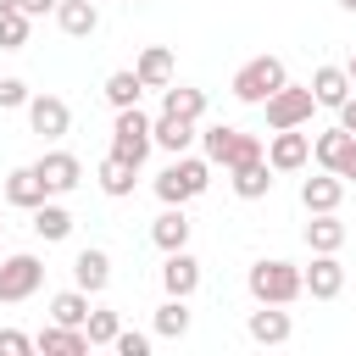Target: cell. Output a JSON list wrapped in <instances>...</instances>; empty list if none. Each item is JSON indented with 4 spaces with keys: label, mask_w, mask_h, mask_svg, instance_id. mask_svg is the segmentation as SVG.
<instances>
[{
    "label": "cell",
    "mask_w": 356,
    "mask_h": 356,
    "mask_svg": "<svg viewBox=\"0 0 356 356\" xmlns=\"http://www.w3.org/2000/svg\"><path fill=\"white\" fill-rule=\"evenodd\" d=\"M128 6H145V0H128Z\"/></svg>",
    "instance_id": "7bdbcfd3"
},
{
    "label": "cell",
    "mask_w": 356,
    "mask_h": 356,
    "mask_svg": "<svg viewBox=\"0 0 356 356\" xmlns=\"http://www.w3.org/2000/svg\"><path fill=\"white\" fill-rule=\"evenodd\" d=\"M33 350V334H17V328H0V356H28Z\"/></svg>",
    "instance_id": "e575fe53"
},
{
    "label": "cell",
    "mask_w": 356,
    "mask_h": 356,
    "mask_svg": "<svg viewBox=\"0 0 356 356\" xmlns=\"http://www.w3.org/2000/svg\"><path fill=\"white\" fill-rule=\"evenodd\" d=\"M339 200H345V178H339V172L300 178V206H306V211H339Z\"/></svg>",
    "instance_id": "9a60e30c"
},
{
    "label": "cell",
    "mask_w": 356,
    "mask_h": 356,
    "mask_svg": "<svg viewBox=\"0 0 356 356\" xmlns=\"http://www.w3.org/2000/svg\"><path fill=\"white\" fill-rule=\"evenodd\" d=\"M339 178H356V134H350V145H345V156H339Z\"/></svg>",
    "instance_id": "74e56055"
},
{
    "label": "cell",
    "mask_w": 356,
    "mask_h": 356,
    "mask_svg": "<svg viewBox=\"0 0 356 356\" xmlns=\"http://www.w3.org/2000/svg\"><path fill=\"white\" fill-rule=\"evenodd\" d=\"M195 139H200V134H195V122H189V117H172V111H161V117H156V145H161L167 156H184Z\"/></svg>",
    "instance_id": "603a6c76"
},
{
    "label": "cell",
    "mask_w": 356,
    "mask_h": 356,
    "mask_svg": "<svg viewBox=\"0 0 356 356\" xmlns=\"http://www.w3.org/2000/svg\"><path fill=\"white\" fill-rule=\"evenodd\" d=\"M245 289H250V300H256V306H289V300H300V295H306V278H300V267H295V261L261 256V261L245 273Z\"/></svg>",
    "instance_id": "6da1fadb"
},
{
    "label": "cell",
    "mask_w": 356,
    "mask_h": 356,
    "mask_svg": "<svg viewBox=\"0 0 356 356\" xmlns=\"http://www.w3.org/2000/svg\"><path fill=\"white\" fill-rule=\"evenodd\" d=\"M206 184H211V161L206 156H172L167 167H161V178H156V200L161 206H189L195 195H206Z\"/></svg>",
    "instance_id": "7a4b0ae2"
},
{
    "label": "cell",
    "mask_w": 356,
    "mask_h": 356,
    "mask_svg": "<svg viewBox=\"0 0 356 356\" xmlns=\"http://www.w3.org/2000/svg\"><path fill=\"white\" fill-rule=\"evenodd\" d=\"M245 334H250L256 345H284V339L295 334V323H289L284 306H256V312L245 317Z\"/></svg>",
    "instance_id": "5bb4252c"
},
{
    "label": "cell",
    "mask_w": 356,
    "mask_h": 356,
    "mask_svg": "<svg viewBox=\"0 0 356 356\" xmlns=\"http://www.w3.org/2000/svg\"><path fill=\"white\" fill-rule=\"evenodd\" d=\"M345 145H350V134H345V128H323V134L312 139V161H317L323 172H339V156H345Z\"/></svg>",
    "instance_id": "f1b7e54d"
},
{
    "label": "cell",
    "mask_w": 356,
    "mask_h": 356,
    "mask_svg": "<svg viewBox=\"0 0 356 356\" xmlns=\"http://www.w3.org/2000/svg\"><path fill=\"white\" fill-rule=\"evenodd\" d=\"M339 6H345V11H356V0H339Z\"/></svg>",
    "instance_id": "b9f144b4"
},
{
    "label": "cell",
    "mask_w": 356,
    "mask_h": 356,
    "mask_svg": "<svg viewBox=\"0 0 356 356\" xmlns=\"http://www.w3.org/2000/svg\"><path fill=\"white\" fill-rule=\"evenodd\" d=\"M156 334H161V339H184V334H189V306H184V295H167V300L156 306Z\"/></svg>",
    "instance_id": "f546056e"
},
{
    "label": "cell",
    "mask_w": 356,
    "mask_h": 356,
    "mask_svg": "<svg viewBox=\"0 0 356 356\" xmlns=\"http://www.w3.org/2000/svg\"><path fill=\"white\" fill-rule=\"evenodd\" d=\"M261 111H267V128H306L312 111H317V95H312V83L306 89L300 83H284V89H273L261 100Z\"/></svg>",
    "instance_id": "8992f818"
},
{
    "label": "cell",
    "mask_w": 356,
    "mask_h": 356,
    "mask_svg": "<svg viewBox=\"0 0 356 356\" xmlns=\"http://www.w3.org/2000/svg\"><path fill=\"white\" fill-rule=\"evenodd\" d=\"M150 145H156V117H145L139 106H122V111H117V122H111V156H122V161L145 167Z\"/></svg>",
    "instance_id": "5b68a950"
},
{
    "label": "cell",
    "mask_w": 356,
    "mask_h": 356,
    "mask_svg": "<svg viewBox=\"0 0 356 356\" xmlns=\"http://www.w3.org/2000/svg\"><path fill=\"white\" fill-rule=\"evenodd\" d=\"M72 284H78V289H89V295H100V289L111 284V256H106V250H95V245H89V250H78V256H72Z\"/></svg>",
    "instance_id": "2e32d148"
},
{
    "label": "cell",
    "mask_w": 356,
    "mask_h": 356,
    "mask_svg": "<svg viewBox=\"0 0 356 356\" xmlns=\"http://www.w3.org/2000/svg\"><path fill=\"white\" fill-rule=\"evenodd\" d=\"M33 234H39L44 245H61V239L72 234V211H67V206H61V200L50 195V200H44V206L33 211Z\"/></svg>",
    "instance_id": "cb8c5ba5"
},
{
    "label": "cell",
    "mask_w": 356,
    "mask_h": 356,
    "mask_svg": "<svg viewBox=\"0 0 356 356\" xmlns=\"http://www.w3.org/2000/svg\"><path fill=\"white\" fill-rule=\"evenodd\" d=\"M39 284H44V261L39 256H11V261H0V300L6 306H17V300H28V295H39Z\"/></svg>",
    "instance_id": "52a82bcc"
},
{
    "label": "cell",
    "mask_w": 356,
    "mask_h": 356,
    "mask_svg": "<svg viewBox=\"0 0 356 356\" xmlns=\"http://www.w3.org/2000/svg\"><path fill=\"white\" fill-rule=\"evenodd\" d=\"M139 95H145V83H139V72L134 67H122V72H111L106 78V100L122 111V106H139Z\"/></svg>",
    "instance_id": "4dcf8cb0"
},
{
    "label": "cell",
    "mask_w": 356,
    "mask_h": 356,
    "mask_svg": "<svg viewBox=\"0 0 356 356\" xmlns=\"http://www.w3.org/2000/svg\"><path fill=\"white\" fill-rule=\"evenodd\" d=\"M28 22H33V17H28L22 6L6 11V17H0V50H22V44H28Z\"/></svg>",
    "instance_id": "1f68e13d"
},
{
    "label": "cell",
    "mask_w": 356,
    "mask_h": 356,
    "mask_svg": "<svg viewBox=\"0 0 356 356\" xmlns=\"http://www.w3.org/2000/svg\"><path fill=\"white\" fill-rule=\"evenodd\" d=\"M161 111L200 122V117H206V89H184V83H167V89H161Z\"/></svg>",
    "instance_id": "484cf974"
},
{
    "label": "cell",
    "mask_w": 356,
    "mask_h": 356,
    "mask_svg": "<svg viewBox=\"0 0 356 356\" xmlns=\"http://www.w3.org/2000/svg\"><path fill=\"white\" fill-rule=\"evenodd\" d=\"M189 217H184V206H167L156 222H150V239H156V250H184L189 245Z\"/></svg>",
    "instance_id": "44dd1931"
},
{
    "label": "cell",
    "mask_w": 356,
    "mask_h": 356,
    "mask_svg": "<svg viewBox=\"0 0 356 356\" xmlns=\"http://www.w3.org/2000/svg\"><path fill=\"white\" fill-rule=\"evenodd\" d=\"M267 189H273V161H267V156L234 167V195H239V200H261Z\"/></svg>",
    "instance_id": "d4e9b609"
},
{
    "label": "cell",
    "mask_w": 356,
    "mask_h": 356,
    "mask_svg": "<svg viewBox=\"0 0 356 356\" xmlns=\"http://www.w3.org/2000/svg\"><path fill=\"white\" fill-rule=\"evenodd\" d=\"M161 289H167V295H184V300L200 289V261L189 256V245H184V250H167V261H161Z\"/></svg>",
    "instance_id": "4fadbf2b"
},
{
    "label": "cell",
    "mask_w": 356,
    "mask_h": 356,
    "mask_svg": "<svg viewBox=\"0 0 356 356\" xmlns=\"http://www.w3.org/2000/svg\"><path fill=\"white\" fill-rule=\"evenodd\" d=\"M33 350H44V356H83L89 350V334L83 328H67V323H50V328L33 334Z\"/></svg>",
    "instance_id": "e0dca14e"
},
{
    "label": "cell",
    "mask_w": 356,
    "mask_h": 356,
    "mask_svg": "<svg viewBox=\"0 0 356 356\" xmlns=\"http://www.w3.org/2000/svg\"><path fill=\"white\" fill-rule=\"evenodd\" d=\"M6 11H17V0H0V17H6Z\"/></svg>",
    "instance_id": "ab89813d"
},
{
    "label": "cell",
    "mask_w": 356,
    "mask_h": 356,
    "mask_svg": "<svg viewBox=\"0 0 356 356\" xmlns=\"http://www.w3.org/2000/svg\"><path fill=\"white\" fill-rule=\"evenodd\" d=\"M56 28H61L67 39H89V33L100 28L95 0H61V6H56Z\"/></svg>",
    "instance_id": "ac0fdd59"
},
{
    "label": "cell",
    "mask_w": 356,
    "mask_h": 356,
    "mask_svg": "<svg viewBox=\"0 0 356 356\" xmlns=\"http://www.w3.org/2000/svg\"><path fill=\"white\" fill-rule=\"evenodd\" d=\"M17 106H28V83L22 78H0V111H17Z\"/></svg>",
    "instance_id": "836d02e7"
},
{
    "label": "cell",
    "mask_w": 356,
    "mask_h": 356,
    "mask_svg": "<svg viewBox=\"0 0 356 356\" xmlns=\"http://www.w3.org/2000/svg\"><path fill=\"white\" fill-rule=\"evenodd\" d=\"M200 145H206V161L211 167H245V161H261L267 156V145L256 139V134H245V128H234V122H211V128H200Z\"/></svg>",
    "instance_id": "3957f363"
},
{
    "label": "cell",
    "mask_w": 356,
    "mask_h": 356,
    "mask_svg": "<svg viewBox=\"0 0 356 356\" xmlns=\"http://www.w3.org/2000/svg\"><path fill=\"white\" fill-rule=\"evenodd\" d=\"M306 278V295L312 300H334L345 289V267H339V250H312V267H300Z\"/></svg>",
    "instance_id": "9c48e42d"
},
{
    "label": "cell",
    "mask_w": 356,
    "mask_h": 356,
    "mask_svg": "<svg viewBox=\"0 0 356 356\" xmlns=\"http://www.w3.org/2000/svg\"><path fill=\"white\" fill-rule=\"evenodd\" d=\"M0 228H6V222H0Z\"/></svg>",
    "instance_id": "ee69618b"
},
{
    "label": "cell",
    "mask_w": 356,
    "mask_h": 356,
    "mask_svg": "<svg viewBox=\"0 0 356 356\" xmlns=\"http://www.w3.org/2000/svg\"><path fill=\"white\" fill-rule=\"evenodd\" d=\"M306 245H312V250H339V245H345V222H339L334 211H312V222H306Z\"/></svg>",
    "instance_id": "83f0119b"
},
{
    "label": "cell",
    "mask_w": 356,
    "mask_h": 356,
    "mask_svg": "<svg viewBox=\"0 0 356 356\" xmlns=\"http://www.w3.org/2000/svg\"><path fill=\"white\" fill-rule=\"evenodd\" d=\"M134 72H139V83H145V89H167V83H172V50H167V44L139 50Z\"/></svg>",
    "instance_id": "7402d4cb"
},
{
    "label": "cell",
    "mask_w": 356,
    "mask_h": 356,
    "mask_svg": "<svg viewBox=\"0 0 356 356\" xmlns=\"http://www.w3.org/2000/svg\"><path fill=\"white\" fill-rule=\"evenodd\" d=\"M345 72H350V83H356V56H350V67H345Z\"/></svg>",
    "instance_id": "60d3db41"
},
{
    "label": "cell",
    "mask_w": 356,
    "mask_h": 356,
    "mask_svg": "<svg viewBox=\"0 0 356 356\" xmlns=\"http://www.w3.org/2000/svg\"><path fill=\"white\" fill-rule=\"evenodd\" d=\"M134 178H139V167H134V161H122V156H111V150H106V161L95 167V184H100L111 200L134 195Z\"/></svg>",
    "instance_id": "ffe728a7"
},
{
    "label": "cell",
    "mask_w": 356,
    "mask_h": 356,
    "mask_svg": "<svg viewBox=\"0 0 356 356\" xmlns=\"http://www.w3.org/2000/svg\"><path fill=\"white\" fill-rule=\"evenodd\" d=\"M350 89H356V83H350L345 67H317V72H312V95H317V106H334V111H339V106L350 100Z\"/></svg>",
    "instance_id": "d6986e66"
},
{
    "label": "cell",
    "mask_w": 356,
    "mask_h": 356,
    "mask_svg": "<svg viewBox=\"0 0 356 356\" xmlns=\"http://www.w3.org/2000/svg\"><path fill=\"white\" fill-rule=\"evenodd\" d=\"M339 128H345V134H356V95L339 106Z\"/></svg>",
    "instance_id": "f35d334b"
},
{
    "label": "cell",
    "mask_w": 356,
    "mask_h": 356,
    "mask_svg": "<svg viewBox=\"0 0 356 356\" xmlns=\"http://www.w3.org/2000/svg\"><path fill=\"white\" fill-rule=\"evenodd\" d=\"M33 167H39V178L50 184V195H72V189L83 184V161H78L72 150H44Z\"/></svg>",
    "instance_id": "8fae6325"
},
{
    "label": "cell",
    "mask_w": 356,
    "mask_h": 356,
    "mask_svg": "<svg viewBox=\"0 0 356 356\" xmlns=\"http://www.w3.org/2000/svg\"><path fill=\"white\" fill-rule=\"evenodd\" d=\"M117 350H122V356H150V334L122 328V334H117Z\"/></svg>",
    "instance_id": "d590c367"
},
{
    "label": "cell",
    "mask_w": 356,
    "mask_h": 356,
    "mask_svg": "<svg viewBox=\"0 0 356 356\" xmlns=\"http://www.w3.org/2000/svg\"><path fill=\"white\" fill-rule=\"evenodd\" d=\"M50 200V184L39 178V167H17V172H6V206H17V211H39Z\"/></svg>",
    "instance_id": "7c38bea8"
},
{
    "label": "cell",
    "mask_w": 356,
    "mask_h": 356,
    "mask_svg": "<svg viewBox=\"0 0 356 356\" xmlns=\"http://www.w3.org/2000/svg\"><path fill=\"white\" fill-rule=\"evenodd\" d=\"M50 323H67V328H83L89 323V289H61L56 300H50Z\"/></svg>",
    "instance_id": "4316f807"
},
{
    "label": "cell",
    "mask_w": 356,
    "mask_h": 356,
    "mask_svg": "<svg viewBox=\"0 0 356 356\" xmlns=\"http://www.w3.org/2000/svg\"><path fill=\"white\" fill-rule=\"evenodd\" d=\"M17 6H22V11H28V17H50V11H56V6H61V0H17Z\"/></svg>",
    "instance_id": "8d00e7d4"
},
{
    "label": "cell",
    "mask_w": 356,
    "mask_h": 356,
    "mask_svg": "<svg viewBox=\"0 0 356 356\" xmlns=\"http://www.w3.org/2000/svg\"><path fill=\"white\" fill-rule=\"evenodd\" d=\"M284 83H289V72H284V61H278V56H250V61L234 72V83H228V89H234V100H239V106H261V100H267L273 89H284Z\"/></svg>",
    "instance_id": "277c9868"
},
{
    "label": "cell",
    "mask_w": 356,
    "mask_h": 356,
    "mask_svg": "<svg viewBox=\"0 0 356 356\" xmlns=\"http://www.w3.org/2000/svg\"><path fill=\"white\" fill-rule=\"evenodd\" d=\"M83 334H89V345H117V334H122V323H117V312H89V323H83Z\"/></svg>",
    "instance_id": "d6a6232c"
},
{
    "label": "cell",
    "mask_w": 356,
    "mask_h": 356,
    "mask_svg": "<svg viewBox=\"0 0 356 356\" xmlns=\"http://www.w3.org/2000/svg\"><path fill=\"white\" fill-rule=\"evenodd\" d=\"M267 161H273V172H300V167L312 161V134H300V128H273Z\"/></svg>",
    "instance_id": "30bf717a"
},
{
    "label": "cell",
    "mask_w": 356,
    "mask_h": 356,
    "mask_svg": "<svg viewBox=\"0 0 356 356\" xmlns=\"http://www.w3.org/2000/svg\"><path fill=\"white\" fill-rule=\"evenodd\" d=\"M28 128L39 134V139H61L67 128H72V111H67V100L61 95H28Z\"/></svg>",
    "instance_id": "ba28073f"
}]
</instances>
